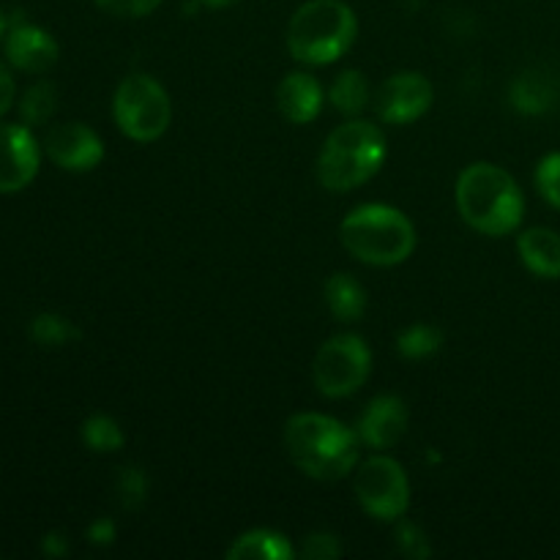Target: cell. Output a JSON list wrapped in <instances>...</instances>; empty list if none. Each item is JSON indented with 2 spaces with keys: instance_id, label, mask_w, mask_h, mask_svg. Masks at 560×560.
I'll list each match as a JSON object with an SVG mask.
<instances>
[{
  "instance_id": "obj_1",
  "label": "cell",
  "mask_w": 560,
  "mask_h": 560,
  "mask_svg": "<svg viewBox=\"0 0 560 560\" xmlns=\"http://www.w3.org/2000/svg\"><path fill=\"white\" fill-rule=\"evenodd\" d=\"M284 448L304 476L339 481L359 465L361 438L334 416L295 413L284 424Z\"/></svg>"
},
{
  "instance_id": "obj_2",
  "label": "cell",
  "mask_w": 560,
  "mask_h": 560,
  "mask_svg": "<svg viewBox=\"0 0 560 560\" xmlns=\"http://www.w3.org/2000/svg\"><path fill=\"white\" fill-rule=\"evenodd\" d=\"M459 217L476 233L501 238L514 233L525 217V195L517 180L492 162H474L454 186Z\"/></svg>"
},
{
  "instance_id": "obj_3",
  "label": "cell",
  "mask_w": 560,
  "mask_h": 560,
  "mask_svg": "<svg viewBox=\"0 0 560 560\" xmlns=\"http://www.w3.org/2000/svg\"><path fill=\"white\" fill-rule=\"evenodd\" d=\"M388 156L386 135L370 120L339 124L317 153V180L328 191H350L381 173Z\"/></svg>"
},
{
  "instance_id": "obj_4",
  "label": "cell",
  "mask_w": 560,
  "mask_h": 560,
  "mask_svg": "<svg viewBox=\"0 0 560 560\" xmlns=\"http://www.w3.org/2000/svg\"><path fill=\"white\" fill-rule=\"evenodd\" d=\"M339 241L355 260L366 266L392 268L413 255L419 235L405 211L386 202H366L342 219Z\"/></svg>"
},
{
  "instance_id": "obj_5",
  "label": "cell",
  "mask_w": 560,
  "mask_h": 560,
  "mask_svg": "<svg viewBox=\"0 0 560 560\" xmlns=\"http://www.w3.org/2000/svg\"><path fill=\"white\" fill-rule=\"evenodd\" d=\"M359 20L345 0H306L288 25V49L299 63H337L355 44Z\"/></svg>"
},
{
  "instance_id": "obj_6",
  "label": "cell",
  "mask_w": 560,
  "mask_h": 560,
  "mask_svg": "<svg viewBox=\"0 0 560 560\" xmlns=\"http://www.w3.org/2000/svg\"><path fill=\"white\" fill-rule=\"evenodd\" d=\"M113 118L129 140L153 142L173 124V98L151 74H129L113 96Z\"/></svg>"
},
{
  "instance_id": "obj_7",
  "label": "cell",
  "mask_w": 560,
  "mask_h": 560,
  "mask_svg": "<svg viewBox=\"0 0 560 560\" xmlns=\"http://www.w3.org/2000/svg\"><path fill=\"white\" fill-rule=\"evenodd\" d=\"M372 375V350L359 334H337L320 345L312 361V381L317 394L345 399L359 392Z\"/></svg>"
},
{
  "instance_id": "obj_8",
  "label": "cell",
  "mask_w": 560,
  "mask_h": 560,
  "mask_svg": "<svg viewBox=\"0 0 560 560\" xmlns=\"http://www.w3.org/2000/svg\"><path fill=\"white\" fill-rule=\"evenodd\" d=\"M353 490L361 509L381 523H399L410 509L408 474L386 454H375L359 465Z\"/></svg>"
},
{
  "instance_id": "obj_9",
  "label": "cell",
  "mask_w": 560,
  "mask_h": 560,
  "mask_svg": "<svg viewBox=\"0 0 560 560\" xmlns=\"http://www.w3.org/2000/svg\"><path fill=\"white\" fill-rule=\"evenodd\" d=\"M435 88L421 71H399L388 77L375 93V113L383 124L405 126L430 113Z\"/></svg>"
},
{
  "instance_id": "obj_10",
  "label": "cell",
  "mask_w": 560,
  "mask_h": 560,
  "mask_svg": "<svg viewBox=\"0 0 560 560\" xmlns=\"http://www.w3.org/2000/svg\"><path fill=\"white\" fill-rule=\"evenodd\" d=\"M42 145L25 124H0V195H16L33 184Z\"/></svg>"
},
{
  "instance_id": "obj_11",
  "label": "cell",
  "mask_w": 560,
  "mask_h": 560,
  "mask_svg": "<svg viewBox=\"0 0 560 560\" xmlns=\"http://www.w3.org/2000/svg\"><path fill=\"white\" fill-rule=\"evenodd\" d=\"M44 153L66 173H91L104 162V142L91 126L69 120L47 131Z\"/></svg>"
},
{
  "instance_id": "obj_12",
  "label": "cell",
  "mask_w": 560,
  "mask_h": 560,
  "mask_svg": "<svg viewBox=\"0 0 560 560\" xmlns=\"http://www.w3.org/2000/svg\"><path fill=\"white\" fill-rule=\"evenodd\" d=\"M408 421L410 413L402 397H397V394H381V397H375L364 408L355 432H359L364 446L375 448V452H386V448H394L402 441L405 432H408Z\"/></svg>"
},
{
  "instance_id": "obj_13",
  "label": "cell",
  "mask_w": 560,
  "mask_h": 560,
  "mask_svg": "<svg viewBox=\"0 0 560 560\" xmlns=\"http://www.w3.org/2000/svg\"><path fill=\"white\" fill-rule=\"evenodd\" d=\"M5 58L25 74H44L60 58V47L44 27L31 22H14L5 36Z\"/></svg>"
},
{
  "instance_id": "obj_14",
  "label": "cell",
  "mask_w": 560,
  "mask_h": 560,
  "mask_svg": "<svg viewBox=\"0 0 560 560\" xmlns=\"http://www.w3.org/2000/svg\"><path fill=\"white\" fill-rule=\"evenodd\" d=\"M277 107L290 124H312L323 109V85L306 71H290L277 88Z\"/></svg>"
},
{
  "instance_id": "obj_15",
  "label": "cell",
  "mask_w": 560,
  "mask_h": 560,
  "mask_svg": "<svg viewBox=\"0 0 560 560\" xmlns=\"http://www.w3.org/2000/svg\"><path fill=\"white\" fill-rule=\"evenodd\" d=\"M517 252L523 266L539 279H560V235L550 228H530L520 233Z\"/></svg>"
},
{
  "instance_id": "obj_16",
  "label": "cell",
  "mask_w": 560,
  "mask_h": 560,
  "mask_svg": "<svg viewBox=\"0 0 560 560\" xmlns=\"http://www.w3.org/2000/svg\"><path fill=\"white\" fill-rule=\"evenodd\" d=\"M230 560H293L295 550L290 539L279 530L255 528L235 536L228 550Z\"/></svg>"
},
{
  "instance_id": "obj_17",
  "label": "cell",
  "mask_w": 560,
  "mask_h": 560,
  "mask_svg": "<svg viewBox=\"0 0 560 560\" xmlns=\"http://www.w3.org/2000/svg\"><path fill=\"white\" fill-rule=\"evenodd\" d=\"M326 304L339 323H355L366 312V290L350 273L339 271L326 282Z\"/></svg>"
},
{
  "instance_id": "obj_18",
  "label": "cell",
  "mask_w": 560,
  "mask_h": 560,
  "mask_svg": "<svg viewBox=\"0 0 560 560\" xmlns=\"http://www.w3.org/2000/svg\"><path fill=\"white\" fill-rule=\"evenodd\" d=\"M328 102L334 104V109L348 118H355V115L364 113L370 107V82H366V74L359 69H348L331 82L328 88Z\"/></svg>"
},
{
  "instance_id": "obj_19",
  "label": "cell",
  "mask_w": 560,
  "mask_h": 560,
  "mask_svg": "<svg viewBox=\"0 0 560 560\" xmlns=\"http://www.w3.org/2000/svg\"><path fill=\"white\" fill-rule=\"evenodd\" d=\"M82 443L96 454L120 452V448L126 446L124 427H120L113 416L93 413L88 416L85 424H82Z\"/></svg>"
},
{
  "instance_id": "obj_20",
  "label": "cell",
  "mask_w": 560,
  "mask_h": 560,
  "mask_svg": "<svg viewBox=\"0 0 560 560\" xmlns=\"http://www.w3.org/2000/svg\"><path fill=\"white\" fill-rule=\"evenodd\" d=\"M556 102V91H552L550 82L539 74H525L520 80H514L512 85V104L520 113L539 115L545 109L552 107Z\"/></svg>"
},
{
  "instance_id": "obj_21",
  "label": "cell",
  "mask_w": 560,
  "mask_h": 560,
  "mask_svg": "<svg viewBox=\"0 0 560 560\" xmlns=\"http://www.w3.org/2000/svg\"><path fill=\"white\" fill-rule=\"evenodd\" d=\"M58 109V91L52 82H36L20 98V118L25 126H42Z\"/></svg>"
},
{
  "instance_id": "obj_22",
  "label": "cell",
  "mask_w": 560,
  "mask_h": 560,
  "mask_svg": "<svg viewBox=\"0 0 560 560\" xmlns=\"http://www.w3.org/2000/svg\"><path fill=\"white\" fill-rule=\"evenodd\" d=\"M443 345L441 328L430 326V323H416V326H408L397 337V350L402 359L419 361L430 359L432 353H438Z\"/></svg>"
},
{
  "instance_id": "obj_23",
  "label": "cell",
  "mask_w": 560,
  "mask_h": 560,
  "mask_svg": "<svg viewBox=\"0 0 560 560\" xmlns=\"http://www.w3.org/2000/svg\"><path fill=\"white\" fill-rule=\"evenodd\" d=\"M31 337H33V342L42 345V348H63V345L74 342L80 334H77V328L71 326L63 315H55V312H42V315L33 317Z\"/></svg>"
},
{
  "instance_id": "obj_24",
  "label": "cell",
  "mask_w": 560,
  "mask_h": 560,
  "mask_svg": "<svg viewBox=\"0 0 560 560\" xmlns=\"http://www.w3.org/2000/svg\"><path fill=\"white\" fill-rule=\"evenodd\" d=\"M118 501L124 509H140L145 503L148 495V476L142 474L135 465H126V468L118 470Z\"/></svg>"
},
{
  "instance_id": "obj_25",
  "label": "cell",
  "mask_w": 560,
  "mask_h": 560,
  "mask_svg": "<svg viewBox=\"0 0 560 560\" xmlns=\"http://www.w3.org/2000/svg\"><path fill=\"white\" fill-rule=\"evenodd\" d=\"M534 180L539 195L560 211V151L547 153V156L536 164Z\"/></svg>"
},
{
  "instance_id": "obj_26",
  "label": "cell",
  "mask_w": 560,
  "mask_h": 560,
  "mask_svg": "<svg viewBox=\"0 0 560 560\" xmlns=\"http://www.w3.org/2000/svg\"><path fill=\"white\" fill-rule=\"evenodd\" d=\"M96 5L107 14L120 16V20H140V16L153 14L162 5V0H96Z\"/></svg>"
},
{
  "instance_id": "obj_27",
  "label": "cell",
  "mask_w": 560,
  "mask_h": 560,
  "mask_svg": "<svg viewBox=\"0 0 560 560\" xmlns=\"http://www.w3.org/2000/svg\"><path fill=\"white\" fill-rule=\"evenodd\" d=\"M301 552H304L306 560H334L342 556V541H339V536L328 534V530H315V534L306 536Z\"/></svg>"
},
{
  "instance_id": "obj_28",
  "label": "cell",
  "mask_w": 560,
  "mask_h": 560,
  "mask_svg": "<svg viewBox=\"0 0 560 560\" xmlns=\"http://www.w3.org/2000/svg\"><path fill=\"white\" fill-rule=\"evenodd\" d=\"M397 545L399 550L408 558H427L430 556V541L421 534V528L416 523H408V520H399L397 525Z\"/></svg>"
},
{
  "instance_id": "obj_29",
  "label": "cell",
  "mask_w": 560,
  "mask_h": 560,
  "mask_svg": "<svg viewBox=\"0 0 560 560\" xmlns=\"http://www.w3.org/2000/svg\"><path fill=\"white\" fill-rule=\"evenodd\" d=\"M16 98V85H14V77H11L9 66L0 60V118H3L5 113L11 109V104H14Z\"/></svg>"
},
{
  "instance_id": "obj_30",
  "label": "cell",
  "mask_w": 560,
  "mask_h": 560,
  "mask_svg": "<svg viewBox=\"0 0 560 560\" xmlns=\"http://www.w3.org/2000/svg\"><path fill=\"white\" fill-rule=\"evenodd\" d=\"M88 539H91V545H96V547L113 545V541H115V523H113V520H107V517L96 520V523L88 528Z\"/></svg>"
},
{
  "instance_id": "obj_31",
  "label": "cell",
  "mask_w": 560,
  "mask_h": 560,
  "mask_svg": "<svg viewBox=\"0 0 560 560\" xmlns=\"http://www.w3.org/2000/svg\"><path fill=\"white\" fill-rule=\"evenodd\" d=\"M42 550L52 558L66 556V550H69V547H66V536L63 534H47L42 541Z\"/></svg>"
},
{
  "instance_id": "obj_32",
  "label": "cell",
  "mask_w": 560,
  "mask_h": 560,
  "mask_svg": "<svg viewBox=\"0 0 560 560\" xmlns=\"http://www.w3.org/2000/svg\"><path fill=\"white\" fill-rule=\"evenodd\" d=\"M202 9H228V5L238 3V0H197Z\"/></svg>"
},
{
  "instance_id": "obj_33",
  "label": "cell",
  "mask_w": 560,
  "mask_h": 560,
  "mask_svg": "<svg viewBox=\"0 0 560 560\" xmlns=\"http://www.w3.org/2000/svg\"><path fill=\"white\" fill-rule=\"evenodd\" d=\"M5 27H9V20H5L3 9H0V38H3V36H5Z\"/></svg>"
}]
</instances>
